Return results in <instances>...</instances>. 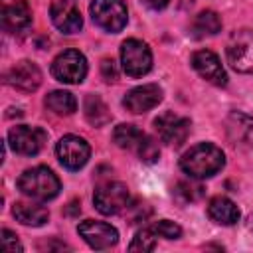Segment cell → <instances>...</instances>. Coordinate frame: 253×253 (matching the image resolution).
Instances as JSON below:
<instances>
[{
    "label": "cell",
    "instance_id": "1",
    "mask_svg": "<svg viewBox=\"0 0 253 253\" xmlns=\"http://www.w3.org/2000/svg\"><path fill=\"white\" fill-rule=\"evenodd\" d=\"M225 166V154L211 142H200L186 150L180 158V168L194 180H206Z\"/></svg>",
    "mask_w": 253,
    "mask_h": 253
},
{
    "label": "cell",
    "instance_id": "2",
    "mask_svg": "<svg viewBox=\"0 0 253 253\" xmlns=\"http://www.w3.org/2000/svg\"><path fill=\"white\" fill-rule=\"evenodd\" d=\"M18 190L32 200L47 202L59 194L61 182L47 166H34L22 172L18 178Z\"/></svg>",
    "mask_w": 253,
    "mask_h": 253
},
{
    "label": "cell",
    "instance_id": "3",
    "mask_svg": "<svg viewBox=\"0 0 253 253\" xmlns=\"http://www.w3.org/2000/svg\"><path fill=\"white\" fill-rule=\"evenodd\" d=\"M113 140H115V144L119 148L134 152L142 162L152 164L160 156V150H158L156 140L150 138L146 132H142L134 125H119V126H115Z\"/></svg>",
    "mask_w": 253,
    "mask_h": 253
},
{
    "label": "cell",
    "instance_id": "4",
    "mask_svg": "<svg viewBox=\"0 0 253 253\" xmlns=\"http://www.w3.org/2000/svg\"><path fill=\"white\" fill-rule=\"evenodd\" d=\"M227 63L237 73L253 75V30L233 32L225 47Z\"/></svg>",
    "mask_w": 253,
    "mask_h": 253
},
{
    "label": "cell",
    "instance_id": "5",
    "mask_svg": "<svg viewBox=\"0 0 253 253\" xmlns=\"http://www.w3.org/2000/svg\"><path fill=\"white\" fill-rule=\"evenodd\" d=\"M89 10L93 22L105 32L117 34L126 26L128 12L123 0H93Z\"/></svg>",
    "mask_w": 253,
    "mask_h": 253
},
{
    "label": "cell",
    "instance_id": "6",
    "mask_svg": "<svg viewBox=\"0 0 253 253\" xmlns=\"http://www.w3.org/2000/svg\"><path fill=\"white\" fill-rule=\"evenodd\" d=\"M121 63L128 77H142L152 67V51L142 40L130 38L121 45Z\"/></svg>",
    "mask_w": 253,
    "mask_h": 253
},
{
    "label": "cell",
    "instance_id": "7",
    "mask_svg": "<svg viewBox=\"0 0 253 253\" xmlns=\"http://www.w3.org/2000/svg\"><path fill=\"white\" fill-rule=\"evenodd\" d=\"M51 75L59 83L67 85H77L85 79L87 75V59L81 51L77 49H65L61 51L53 63H51Z\"/></svg>",
    "mask_w": 253,
    "mask_h": 253
},
{
    "label": "cell",
    "instance_id": "8",
    "mask_svg": "<svg viewBox=\"0 0 253 253\" xmlns=\"http://www.w3.org/2000/svg\"><path fill=\"white\" fill-rule=\"evenodd\" d=\"M130 194L123 182H105L93 194V204L103 215L121 213L128 206Z\"/></svg>",
    "mask_w": 253,
    "mask_h": 253
},
{
    "label": "cell",
    "instance_id": "9",
    "mask_svg": "<svg viewBox=\"0 0 253 253\" xmlns=\"http://www.w3.org/2000/svg\"><path fill=\"white\" fill-rule=\"evenodd\" d=\"M55 154H57V160L61 162L63 168L79 170L87 164V160L91 156V148H89L85 138H81L77 134H65L57 140Z\"/></svg>",
    "mask_w": 253,
    "mask_h": 253
},
{
    "label": "cell",
    "instance_id": "10",
    "mask_svg": "<svg viewBox=\"0 0 253 253\" xmlns=\"http://www.w3.org/2000/svg\"><path fill=\"white\" fill-rule=\"evenodd\" d=\"M47 140V134L40 126H30V125H18L10 128L8 132V142L14 152L22 156H34L38 154Z\"/></svg>",
    "mask_w": 253,
    "mask_h": 253
},
{
    "label": "cell",
    "instance_id": "11",
    "mask_svg": "<svg viewBox=\"0 0 253 253\" xmlns=\"http://www.w3.org/2000/svg\"><path fill=\"white\" fill-rule=\"evenodd\" d=\"M154 128H156L162 142L172 144V146H180L182 142H186L190 128H192V123H190V119H186L182 115L166 111L154 119Z\"/></svg>",
    "mask_w": 253,
    "mask_h": 253
},
{
    "label": "cell",
    "instance_id": "12",
    "mask_svg": "<svg viewBox=\"0 0 253 253\" xmlns=\"http://www.w3.org/2000/svg\"><path fill=\"white\" fill-rule=\"evenodd\" d=\"M77 233L85 239V243L97 251L111 249L119 241V231L105 221H95V219H85L77 225Z\"/></svg>",
    "mask_w": 253,
    "mask_h": 253
},
{
    "label": "cell",
    "instance_id": "13",
    "mask_svg": "<svg viewBox=\"0 0 253 253\" xmlns=\"http://www.w3.org/2000/svg\"><path fill=\"white\" fill-rule=\"evenodd\" d=\"M32 24V10L26 0H0V26L18 34Z\"/></svg>",
    "mask_w": 253,
    "mask_h": 253
},
{
    "label": "cell",
    "instance_id": "14",
    "mask_svg": "<svg viewBox=\"0 0 253 253\" xmlns=\"http://www.w3.org/2000/svg\"><path fill=\"white\" fill-rule=\"evenodd\" d=\"M192 67L196 69V73L200 77H204L206 81L217 85V87H225L227 85V73L219 61V57L210 51V49H198L192 53Z\"/></svg>",
    "mask_w": 253,
    "mask_h": 253
},
{
    "label": "cell",
    "instance_id": "15",
    "mask_svg": "<svg viewBox=\"0 0 253 253\" xmlns=\"http://www.w3.org/2000/svg\"><path fill=\"white\" fill-rule=\"evenodd\" d=\"M49 16L53 26L63 34H77L83 28V18L77 0H53Z\"/></svg>",
    "mask_w": 253,
    "mask_h": 253
},
{
    "label": "cell",
    "instance_id": "16",
    "mask_svg": "<svg viewBox=\"0 0 253 253\" xmlns=\"http://www.w3.org/2000/svg\"><path fill=\"white\" fill-rule=\"evenodd\" d=\"M160 101H162V89L156 83H146V85H138V87L130 89L125 95L123 105H125L126 111H130L134 115H140V113H146V111L154 109Z\"/></svg>",
    "mask_w": 253,
    "mask_h": 253
},
{
    "label": "cell",
    "instance_id": "17",
    "mask_svg": "<svg viewBox=\"0 0 253 253\" xmlns=\"http://www.w3.org/2000/svg\"><path fill=\"white\" fill-rule=\"evenodd\" d=\"M225 132L235 148H253V119L241 111L229 113L225 119Z\"/></svg>",
    "mask_w": 253,
    "mask_h": 253
},
{
    "label": "cell",
    "instance_id": "18",
    "mask_svg": "<svg viewBox=\"0 0 253 253\" xmlns=\"http://www.w3.org/2000/svg\"><path fill=\"white\" fill-rule=\"evenodd\" d=\"M6 83L22 91H36L42 83V71L34 61L22 59L14 67H10V71L6 73Z\"/></svg>",
    "mask_w": 253,
    "mask_h": 253
},
{
    "label": "cell",
    "instance_id": "19",
    "mask_svg": "<svg viewBox=\"0 0 253 253\" xmlns=\"http://www.w3.org/2000/svg\"><path fill=\"white\" fill-rule=\"evenodd\" d=\"M208 215L211 217V221H215L219 225H233V223L239 221L237 206L229 198H225V196H215V198L210 200Z\"/></svg>",
    "mask_w": 253,
    "mask_h": 253
},
{
    "label": "cell",
    "instance_id": "20",
    "mask_svg": "<svg viewBox=\"0 0 253 253\" xmlns=\"http://www.w3.org/2000/svg\"><path fill=\"white\" fill-rule=\"evenodd\" d=\"M12 213H14V217H16L22 225H32V227L43 225V223L47 221V217H49V211H47L43 206H38V204H26V202H18V204H14Z\"/></svg>",
    "mask_w": 253,
    "mask_h": 253
},
{
    "label": "cell",
    "instance_id": "21",
    "mask_svg": "<svg viewBox=\"0 0 253 253\" xmlns=\"http://www.w3.org/2000/svg\"><path fill=\"white\" fill-rule=\"evenodd\" d=\"M219 30H221V18L213 10H204V12H200L194 18L192 28H190V34L194 38L202 40L206 36H215Z\"/></svg>",
    "mask_w": 253,
    "mask_h": 253
},
{
    "label": "cell",
    "instance_id": "22",
    "mask_svg": "<svg viewBox=\"0 0 253 253\" xmlns=\"http://www.w3.org/2000/svg\"><path fill=\"white\" fill-rule=\"evenodd\" d=\"M45 107H47L49 111H53L55 115L67 117V115H73V113H75L77 101H75V97H73L69 91L57 89V91H51V93L45 97Z\"/></svg>",
    "mask_w": 253,
    "mask_h": 253
},
{
    "label": "cell",
    "instance_id": "23",
    "mask_svg": "<svg viewBox=\"0 0 253 253\" xmlns=\"http://www.w3.org/2000/svg\"><path fill=\"white\" fill-rule=\"evenodd\" d=\"M85 117L95 126H101V125H105V123L111 121V115L107 111V105L97 95H87V99H85Z\"/></svg>",
    "mask_w": 253,
    "mask_h": 253
},
{
    "label": "cell",
    "instance_id": "24",
    "mask_svg": "<svg viewBox=\"0 0 253 253\" xmlns=\"http://www.w3.org/2000/svg\"><path fill=\"white\" fill-rule=\"evenodd\" d=\"M156 237H158V235L152 231V227H144V229H140V231L132 237L128 249H130V251H152V249L156 247Z\"/></svg>",
    "mask_w": 253,
    "mask_h": 253
},
{
    "label": "cell",
    "instance_id": "25",
    "mask_svg": "<svg viewBox=\"0 0 253 253\" xmlns=\"http://www.w3.org/2000/svg\"><path fill=\"white\" fill-rule=\"evenodd\" d=\"M150 227L158 237H164V239H178L182 235V227L170 219H160Z\"/></svg>",
    "mask_w": 253,
    "mask_h": 253
},
{
    "label": "cell",
    "instance_id": "26",
    "mask_svg": "<svg viewBox=\"0 0 253 253\" xmlns=\"http://www.w3.org/2000/svg\"><path fill=\"white\" fill-rule=\"evenodd\" d=\"M2 249L6 253H16V251L20 253V251H24L22 243L18 241V237L10 229H2Z\"/></svg>",
    "mask_w": 253,
    "mask_h": 253
},
{
    "label": "cell",
    "instance_id": "27",
    "mask_svg": "<svg viewBox=\"0 0 253 253\" xmlns=\"http://www.w3.org/2000/svg\"><path fill=\"white\" fill-rule=\"evenodd\" d=\"M101 69H103L105 81H115L117 79V67H115V61L113 59H103Z\"/></svg>",
    "mask_w": 253,
    "mask_h": 253
},
{
    "label": "cell",
    "instance_id": "28",
    "mask_svg": "<svg viewBox=\"0 0 253 253\" xmlns=\"http://www.w3.org/2000/svg\"><path fill=\"white\" fill-rule=\"evenodd\" d=\"M168 2H170V0H142V4L148 6L150 10H162V8L168 6Z\"/></svg>",
    "mask_w": 253,
    "mask_h": 253
},
{
    "label": "cell",
    "instance_id": "29",
    "mask_svg": "<svg viewBox=\"0 0 253 253\" xmlns=\"http://www.w3.org/2000/svg\"><path fill=\"white\" fill-rule=\"evenodd\" d=\"M249 225H251V229H253V215H251V219H249Z\"/></svg>",
    "mask_w": 253,
    "mask_h": 253
}]
</instances>
